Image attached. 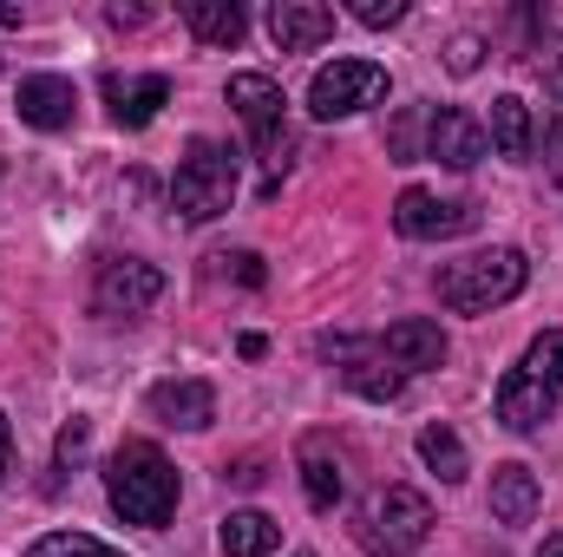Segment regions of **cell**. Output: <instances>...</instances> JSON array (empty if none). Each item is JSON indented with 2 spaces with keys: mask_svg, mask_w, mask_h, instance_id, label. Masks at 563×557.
<instances>
[{
  "mask_svg": "<svg viewBox=\"0 0 563 557\" xmlns=\"http://www.w3.org/2000/svg\"><path fill=\"white\" fill-rule=\"evenodd\" d=\"M177 466L151 446V439H125L112 459H106V499H112V512L125 518V525H144V532H157V525H170V512H177Z\"/></svg>",
  "mask_w": 563,
  "mask_h": 557,
  "instance_id": "obj_1",
  "label": "cell"
},
{
  "mask_svg": "<svg viewBox=\"0 0 563 557\" xmlns=\"http://www.w3.org/2000/svg\"><path fill=\"white\" fill-rule=\"evenodd\" d=\"M531 276V263H525V250H511V243H498V250H478V256H459V263H439V302L452 308V315H492V308H505L518 288Z\"/></svg>",
  "mask_w": 563,
  "mask_h": 557,
  "instance_id": "obj_2",
  "label": "cell"
},
{
  "mask_svg": "<svg viewBox=\"0 0 563 557\" xmlns=\"http://www.w3.org/2000/svg\"><path fill=\"white\" fill-rule=\"evenodd\" d=\"M230 106H236V119L250 125V139H256V157H263V197H276L282 190V171L295 164V132H288V119H282V86L269 73H230Z\"/></svg>",
  "mask_w": 563,
  "mask_h": 557,
  "instance_id": "obj_3",
  "label": "cell"
},
{
  "mask_svg": "<svg viewBox=\"0 0 563 557\" xmlns=\"http://www.w3.org/2000/svg\"><path fill=\"white\" fill-rule=\"evenodd\" d=\"M432 538V499L413 485H380L354 512V545L374 557H407Z\"/></svg>",
  "mask_w": 563,
  "mask_h": 557,
  "instance_id": "obj_4",
  "label": "cell"
},
{
  "mask_svg": "<svg viewBox=\"0 0 563 557\" xmlns=\"http://www.w3.org/2000/svg\"><path fill=\"white\" fill-rule=\"evenodd\" d=\"M170 204H177V217H190V223L223 217V210L236 204V151L217 144V139H190L177 177H170Z\"/></svg>",
  "mask_w": 563,
  "mask_h": 557,
  "instance_id": "obj_5",
  "label": "cell"
},
{
  "mask_svg": "<svg viewBox=\"0 0 563 557\" xmlns=\"http://www.w3.org/2000/svg\"><path fill=\"white\" fill-rule=\"evenodd\" d=\"M314 348L361 401H400L407 394V374L380 354V335H321Z\"/></svg>",
  "mask_w": 563,
  "mask_h": 557,
  "instance_id": "obj_6",
  "label": "cell"
},
{
  "mask_svg": "<svg viewBox=\"0 0 563 557\" xmlns=\"http://www.w3.org/2000/svg\"><path fill=\"white\" fill-rule=\"evenodd\" d=\"M380 99H387V66H374V59H334L308 79V112L314 119H354Z\"/></svg>",
  "mask_w": 563,
  "mask_h": 557,
  "instance_id": "obj_7",
  "label": "cell"
},
{
  "mask_svg": "<svg viewBox=\"0 0 563 557\" xmlns=\"http://www.w3.org/2000/svg\"><path fill=\"white\" fill-rule=\"evenodd\" d=\"M157 295H164V270L157 263H144V256H106L99 276H92V315L139 321Z\"/></svg>",
  "mask_w": 563,
  "mask_h": 557,
  "instance_id": "obj_8",
  "label": "cell"
},
{
  "mask_svg": "<svg viewBox=\"0 0 563 557\" xmlns=\"http://www.w3.org/2000/svg\"><path fill=\"white\" fill-rule=\"evenodd\" d=\"M394 230L407 243H445V237H465L478 230V204H459V197H432V190H400L394 204Z\"/></svg>",
  "mask_w": 563,
  "mask_h": 557,
  "instance_id": "obj_9",
  "label": "cell"
},
{
  "mask_svg": "<svg viewBox=\"0 0 563 557\" xmlns=\"http://www.w3.org/2000/svg\"><path fill=\"white\" fill-rule=\"evenodd\" d=\"M485 151H492V139H485V125H478L472 112L445 106V112L426 119V157H439L445 171H472Z\"/></svg>",
  "mask_w": 563,
  "mask_h": 557,
  "instance_id": "obj_10",
  "label": "cell"
},
{
  "mask_svg": "<svg viewBox=\"0 0 563 557\" xmlns=\"http://www.w3.org/2000/svg\"><path fill=\"white\" fill-rule=\"evenodd\" d=\"M13 106H20V119H26L33 132H66L73 112H79V92H73V79H59V73H33V79H20Z\"/></svg>",
  "mask_w": 563,
  "mask_h": 557,
  "instance_id": "obj_11",
  "label": "cell"
},
{
  "mask_svg": "<svg viewBox=\"0 0 563 557\" xmlns=\"http://www.w3.org/2000/svg\"><path fill=\"white\" fill-rule=\"evenodd\" d=\"M144 407H151V419H164V426L203 433V426L217 419V387H210V381H157V387L144 394Z\"/></svg>",
  "mask_w": 563,
  "mask_h": 557,
  "instance_id": "obj_12",
  "label": "cell"
},
{
  "mask_svg": "<svg viewBox=\"0 0 563 557\" xmlns=\"http://www.w3.org/2000/svg\"><path fill=\"white\" fill-rule=\"evenodd\" d=\"M380 354H387L400 374H426V368H439V361H445V335H439V321L407 315V321H394V328L380 335Z\"/></svg>",
  "mask_w": 563,
  "mask_h": 557,
  "instance_id": "obj_13",
  "label": "cell"
},
{
  "mask_svg": "<svg viewBox=\"0 0 563 557\" xmlns=\"http://www.w3.org/2000/svg\"><path fill=\"white\" fill-rule=\"evenodd\" d=\"M498 419H505L511 433H538L544 419H558V387H544V381H531L525 368H511V374L498 381Z\"/></svg>",
  "mask_w": 563,
  "mask_h": 557,
  "instance_id": "obj_14",
  "label": "cell"
},
{
  "mask_svg": "<svg viewBox=\"0 0 563 557\" xmlns=\"http://www.w3.org/2000/svg\"><path fill=\"white\" fill-rule=\"evenodd\" d=\"M328 33H334V7H321V0H276L269 7V40L282 53H308Z\"/></svg>",
  "mask_w": 563,
  "mask_h": 557,
  "instance_id": "obj_15",
  "label": "cell"
},
{
  "mask_svg": "<svg viewBox=\"0 0 563 557\" xmlns=\"http://www.w3.org/2000/svg\"><path fill=\"white\" fill-rule=\"evenodd\" d=\"M538 512H544V485H538V472L518 466V459L498 466V472H492V518H498V525H531Z\"/></svg>",
  "mask_w": 563,
  "mask_h": 557,
  "instance_id": "obj_16",
  "label": "cell"
},
{
  "mask_svg": "<svg viewBox=\"0 0 563 557\" xmlns=\"http://www.w3.org/2000/svg\"><path fill=\"white\" fill-rule=\"evenodd\" d=\"M106 99H112V119L125 125V132H144L151 119H157V106L170 99V79L164 73H139V79H106Z\"/></svg>",
  "mask_w": 563,
  "mask_h": 557,
  "instance_id": "obj_17",
  "label": "cell"
},
{
  "mask_svg": "<svg viewBox=\"0 0 563 557\" xmlns=\"http://www.w3.org/2000/svg\"><path fill=\"white\" fill-rule=\"evenodd\" d=\"M341 452L328 446V433H308L301 439V492H308V505L314 512H334L341 505Z\"/></svg>",
  "mask_w": 563,
  "mask_h": 557,
  "instance_id": "obj_18",
  "label": "cell"
},
{
  "mask_svg": "<svg viewBox=\"0 0 563 557\" xmlns=\"http://www.w3.org/2000/svg\"><path fill=\"white\" fill-rule=\"evenodd\" d=\"M485 139L498 157H531L538 151V125H531V106L518 99V92H505V99H492V125H485Z\"/></svg>",
  "mask_w": 563,
  "mask_h": 557,
  "instance_id": "obj_19",
  "label": "cell"
},
{
  "mask_svg": "<svg viewBox=\"0 0 563 557\" xmlns=\"http://www.w3.org/2000/svg\"><path fill=\"white\" fill-rule=\"evenodd\" d=\"M177 13H184V26H190L203 46H236V40L250 33V13H243L236 0H184Z\"/></svg>",
  "mask_w": 563,
  "mask_h": 557,
  "instance_id": "obj_20",
  "label": "cell"
},
{
  "mask_svg": "<svg viewBox=\"0 0 563 557\" xmlns=\"http://www.w3.org/2000/svg\"><path fill=\"white\" fill-rule=\"evenodd\" d=\"M217 538H223V557H269L282 545V525L269 512H230Z\"/></svg>",
  "mask_w": 563,
  "mask_h": 557,
  "instance_id": "obj_21",
  "label": "cell"
},
{
  "mask_svg": "<svg viewBox=\"0 0 563 557\" xmlns=\"http://www.w3.org/2000/svg\"><path fill=\"white\" fill-rule=\"evenodd\" d=\"M420 459L439 472V479H445V485H459V479L472 472V459H465V439H459L452 426H439V419L420 433Z\"/></svg>",
  "mask_w": 563,
  "mask_h": 557,
  "instance_id": "obj_22",
  "label": "cell"
},
{
  "mask_svg": "<svg viewBox=\"0 0 563 557\" xmlns=\"http://www.w3.org/2000/svg\"><path fill=\"white\" fill-rule=\"evenodd\" d=\"M531 381H544V387H563V328H544L531 348H525V361H518Z\"/></svg>",
  "mask_w": 563,
  "mask_h": 557,
  "instance_id": "obj_23",
  "label": "cell"
},
{
  "mask_svg": "<svg viewBox=\"0 0 563 557\" xmlns=\"http://www.w3.org/2000/svg\"><path fill=\"white\" fill-rule=\"evenodd\" d=\"M26 557H125V551L99 545L92 532H46L40 545H26Z\"/></svg>",
  "mask_w": 563,
  "mask_h": 557,
  "instance_id": "obj_24",
  "label": "cell"
},
{
  "mask_svg": "<svg viewBox=\"0 0 563 557\" xmlns=\"http://www.w3.org/2000/svg\"><path fill=\"white\" fill-rule=\"evenodd\" d=\"M86 439H92V419H66V426H59V446H53V485H59L66 466L86 459Z\"/></svg>",
  "mask_w": 563,
  "mask_h": 557,
  "instance_id": "obj_25",
  "label": "cell"
},
{
  "mask_svg": "<svg viewBox=\"0 0 563 557\" xmlns=\"http://www.w3.org/2000/svg\"><path fill=\"white\" fill-rule=\"evenodd\" d=\"M210 263H223V276H236L243 288H263V282H269V270H263V256H256V250H236V256H210Z\"/></svg>",
  "mask_w": 563,
  "mask_h": 557,
  "instance_id": "obj_26",
  "label": "cell"
},
{
  "mask_svg": "<svg viewBox=\"0 0 563 557\" xmlns=\"http://www.w3.org/2000/svg\"><path fill=\"white\" fill-rule=\"evenodd\" d=\"M478 59H485V40H478V33H459V40L445 46V73H459V79L478 73Z\"/></svg>",
  "mask_w": 563,
  "mask_h": 557,
  "instance_id": "obj_27",
  "label": "cell"
},
{
  "mask_svg": "<svg viewBox=\"0 0 563 557\" xmlns=\"http://www.w3.org/2000/svg\"><path fill=\"white\" fill-rule=\"evenodd\" d=\"M354 20L361 26H400L407 20V0H354Z\"/></svg>",
  "mask_w": 563,
  "mask_h": 557,
  "instance_id": "obj_28",
  "label": "cell"
},
{
  "mask_svg": "<svg viewBox=\"0 0 563 557\" xmlns=\"http://www.w3.org/2000/svg\"><path fill=\"white\" fill-rule=\"evenodd\" d=\"M544 164H551V177L563 184V125H551V139H544Z\"/></svg>",
  "mask_w": 563,
  "mask_h": 557,
  "instance_id": "obj_29",
  "label": "cell"
},
{
  "mask_svg": "<svg viewBox=\"0 0 563 557\" xmlns=\"http://www.w3.org/2000/svg\"><path fill=\"white\" fill-rule=\"evenodd\" d=\"M106 20H112V26H144V20H151V7H112Z\"/></svg>",
  "mask_w": 563,
  "mask_h": 557,
  "instance_id": "obj_30",
  "label": "cell"
},
{
  "mask_svg": "<svg viewBox=\"0 0 563 557\" xmlns=\"http://www.w3.org/2000/svg\"><path fill=\"white\" fill-rule=\"evenodd\" d=\"M13 472V433H7V414H0V479Z\"/></svg>",
  "mask_w": 563,
  "mask_h": 557,
  "instance_id": "obj_31",
  "label": "cell"
},
{
  "mask_svg": "<svg viewBox=\"0 0 563 557\" xmlns=\"http://www.w3.org/2000/svg\"><path fill=\"white\" fill-rule=\"evenodd\" d=\"M551 125H563V66L551 73Z\"/></svg>",
  "mask_w": 563,
  "mask_h": 557,
  "instance_id": "obj_32",
  "label": "cell"
},
{
  "mask_svg": "<svg viewBox=\"0 0 563 557\" xmlns=\"http://www.w3.org/2000/svg\"><path fill=\"white\" fill-rule=\"evenodd\" d=\"M263 348H269L263 335H243V341H236V354H243V361H263Z\"/></svg>",
  "mask_w": 563,
  "mask_h": 557,
  "instance_id": "obj_33",
  "label": "cell"
},
{
  "mask_svg": "<svg viewBox=\"0 0 563 557\" xmlns=\"http://www.w3.org/2000/svg\"><path fill=\"white\" fill-rule=\"evenodd\" d=\"M230 479H236V485H263V466H256V459H243V466H236Z\"/></svg>",
  "mask_w": 563,
  "mask_h": 557,
  "instance_id": "obj_34",
  "label": "cell"
},
{
  "mask_svg": "<svg viewBox=\"0 0 563 557\" xmlns=\"http://www.w3.org/2000/svg\"><path fill=\"white\" fill-rule=\"evenodd\" d=\"M20 20H26L20 7H0V33H20Z\"/></svg>",
  "mask_w": 563,
  "mask_h": 557,
  "instance_id": "obj_35",
  "label": "cell"
},
{
  "mask_svg": "<svg viewBox=\"0 0 563 557\" xmlns=\"http://www.w3.org/2000/svg\"><path fill=\"white\" fill-rule=\"evenodd\" d=\"M538 557H563V538H544V551Z\"/></svg>",
  "mask_w": 563,
  "mask_h": 557,
  "instance_id": "obj_36",
  "label": "cell"
},
{
  "mask_svg": "<svg viewBox=\"0 0 563 557\" xmlns=\"http://www.w3.org/2000/svg\"><path fill=\"white\" fill-rule=\"evenodd\" d=\"M295 557H314V551H295Z\"/></svg>",
  "mask_w": 563,
  "mask_h": 557,
  "instance_id": "obj_37",
  "label": "cell"
}]
</instances>
